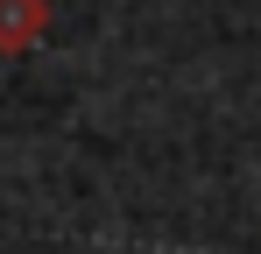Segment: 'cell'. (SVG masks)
I'll return each mask as SVG.
<instances>
[{
    "mask_svg": "<svg viewBox=\"0 0 261 254\" xmlns=\"http://www.w3.org/2000/svg\"><path fill=\"white\" fill-rule=\"evenodd\" d=\"M49 29V0H0V57L36 49Z\"/></svg>",
    "mask_w": 261,
    "mask_h": 254,
    "instance_id": "cell-1",
    "label": "cell"
}]
</instances>
